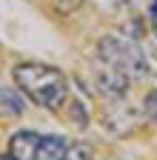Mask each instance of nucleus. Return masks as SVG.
<instances>
[{"label":"nucleus","instance_id":"obj_10","mask_svg":"<svg viewBox=\"0 0 157 160\" xmlns=\"http://www.w3.org/2000/svg\"><path fill=\"white\" fill-rule=\"evenodd\" d=\"M151 29H154V34H157V0L151 3Z\"/></svg>","mask_w":157,"mask_h":160},{"label":"nucleus","instance_id":"obj_2","mask_svg":"<svg viewBox=\"0 0 157 160\" xmlns=\"http://www.w3.org/2000/svg\"><path fill=\"white\" fill-rule=\"evenodd\" d=\"M97 63L117 69L129 80L149 77V60H146L143 49L137 46V40H131L126 34H106V37H100V43H97Z\"/></svg>","mask_w":157,"mask_h":160},{"label":"nucleus","instance_id":"obj_1","mask_svg":"<svg viewBox=\"0 0 157 160\" xmlns=\"http://www.w3.org/2000/svg\"><path fill=\"white\" fill-rule=\"evenodd\" d=\"M14 83L32 103H37L40 109L57 112L66 97H69V80L60 69L54 66H43V63H17L14 72Z\"/></svg>","mask_w":157,"mask_h":160},{"label":"nucleus","instance_id":"obj_5","mask_svg":"<svg viewBox=\"0 0 157 160\" xmlns=\"http://www.w3.org/2000/svg\"><path fill=\"white\" fill-rule=\"evenodd\" d=\"M23 109H26L23 92H14L9 86H0V114H3V117H20Z\"/></svg>","mask_w":157,"mask_h":160},{"label":"nucleus","instance_id":"obj_9","mask_svg":"<svg viewBox=\"0 0 157 160\" xmlns=\"http://www.w3.org/2000/svg\"><path fill=\"white\" fill-rule=\"evenodd\" d=\"M52 3L60 9V12H74L77 6H80V0H52Z\"/></svg>","mask_w":157,"mask_h":160},{"label":"nucleus","instance_id":"obj_4","mask_svg":"<svg viewBox=\"0 0 157 160\" xmlns=\"http://www.w3.org/2000/svg\"><path fill=\"white\" fill-rule=\"evenodd\" d=\"M94 80H97V89H100L106 97H111V100H120L129 92V86H131V80L126 74H120V72L111 69V66H103V63H97Z\"/></svg>","mask_w":157,"mask_h":160},{"label":"nucleus","instance_id":"obj_7","mask_svg":"<svg viewBox=\"0 0 157 160\" xmlns=\"http://www.w3.org/2000/svg\"><path fill=\"white\" fill-rule=\"evenodd\" d=\"M143 112L149 114V120L157 126V92H149L146 100H143Z\"/></svg>","mask_w":157,"mask_h":160},{"label":"nucleus","instance_id":"obj_8","mask_svg":"<svg viewBox=\"0 0 157 160\" xmlns=\"http://www.w3.org/2000/svg\"><path fill=\"white\" fill-rule=\"evenodd\" d=\"M69 112H71L69 117L74 120L77 126H86V123H89V117H86V112H83V106H80V103H71V106H69Z\"/></svg>","mask_w":157,"mask_h":160},{"label":"nucleus","instance_id":"obj_3","mask_svg":"<svg viewBox=\"0 0 157 160\" xmlns=\"http://www.w3.org/2000/svg\"><path fill=\"white\" fill-rule=\"evenodd\" d=\"M66 137L60 134H37L32 129H20L9 137V160H63Z\"/></svg>","mask_w":157,"mask_h":160},{"label":"nucleus","instance_id":"obj_6","mask_svg":"<svg viewBox=\"0 0 157 160\" xmlns=\"http://www.w3.org/2000/svg\"><path fill=\"white\" fill-rule=\"evenodd\" d=\"M63 160H94V152L86 143H74V146L66 149V157Z\"/></svg>","mask_w":157,"mask_h":160}]
</instances>
